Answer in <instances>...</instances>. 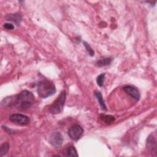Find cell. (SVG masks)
Masks as SVG:
<instances>
[{
    "mask_svg": "<svg viewBox=\"0 0 157 157\" xmlns=\"http://www.w3.org/2000/svg\"><path fill=\"white\" fill-rule=\"evenodd\" d=\"M34 101L33 94L28 91H21L17 97L14 102V105L20 110H24L30 108Z\"/></svg>",
    "mask_w": 157,
    "mask_h": 157,
    "instance_id": "6da1fadb",
    "label": "cell"
},
{
    "mask_svg": "<svg viewBox=\"0 0 157 157\" xmlns=\"http://www.w3.org/2000/svg\"><path fill=\"white\" fill-rule=\"evenodd\" d=\"M37 91L40 97L46 98L55 94L56 88L55 85L52 82L44 79L39 81L37 83Z\"/></svg>",
    "mask_w": 157,
    "mask_h": 157,
    "instance_id": "7a4b0ae2",
    "label": "cell"
},
{
    "mask_svg": "<svg viewBox=\"0 0 157 157\" xmlns=\"http://www.w3.org/2000/svg\"><path fill=\"white\" fill-rule=\"evenodd\" d=\"M66 92L62 91L55 101L50 105L49 110L52 114H58L61 113L64 108L66 101Z\"/></svg>",
    "mask_w": 157,
    "mask_h": 157,
    "instance_id": "3957f363",
    "label": "cell"
},
{
    "mask_svg": "<svg viewBox=\"0 0 157 157\" xmlns=\"http://www.w3.org/2000/svg\"><path fill=\"white\" fill-rule=\"evenodd\" d=\"M9 120L16 124L21 126L27 125L30 122V120L28 117L20 113H15L10 115Z\"/></svg>",
    "mask_w": 157,
    "mask_h": 157,
    "instance_id": "277c9868",
    "label": "cell"
},
{
    "mask_svg": "<svg viewBox=\"0 0 157 157\" xmlns=\"http://www.w3.org/2000/svg\"><path fill=\"white\" fill-rule=\"evenodd\" d=\"M83 133V129L78 124L72 125L69 128L67 131L68 136L71 139L74 140H78L82 137Z\"/></svg>",
    "mask_w": 157,
    "mask_h": 157,
    "instance_id": "5b68a950",
    "label": "cell"
},
{
    "mask_svg": "<svg viewBox=\"0 0 157 157\" xmlns=\"http://www.w3.org/2000/svg\"><path fill=\"white\" fill-rule=\"evenodd\" d=\"M49 142L51 145L55 147H59L61 146L63 142V137L59 132H53L49 139Z\"/></svg>",
    "mask_w": 157,
    "mask_h": 157,
    "instance_id": "8992f818",
    "label": "cell"
},
{
    "mask_svg": "<svg viewBox=\"0 0 157 157\" xmlns=\"http://www.w3.org/2000/svg\"><path fill=\"white\" fill-rule=\"evenodd\" d=\"M123 89L127 94H128L129 96L133 98L136 101L139 100L140 95L139 90L136 87L130 86V85H127L124 86Z\"/></svg>",
    "mask_w": 157,
    "mask_h": 157,
    "instance_id": "52a82bcc",
    "label": "cell"
},
{
    "mask_svg": "<svg viewBox=\"0 0 157 157\" xmlns=\"http://www.w3.org/2000/svg\"><path fill=\"white\" fill-rule=\"evenodd\" d=\"M5 18L7 20L13 21L17 25H19L22 20V16L18 13H10V14L6 15V16L5 17Z\"/></svg>",
    "mask_w": 157,
    "mask_h": 157,
    "instance_id": "ba28073f",
    "label": "cell"
},
{
    "mask_svg": "<svg viewBox=\"0 0 157 157\" xmlns=\"http://www.w3.org/2000/svg\"><path fill=\"white\" fill-rule=\"evenodd\" d=\"M156 140L155 137L151 134L148 136L147 140V147L151 151H154L156 153Z\"/></svg>",
    "mask_w": 157,
    "mask_h": 157,
    "instance_id": "9c48e42d",
    "label": "cell"
},
{
    "mask_svg": "<svg viewBox=\"0 0 157 157\" xmlns=\"http://www.w3.org/2000/svg\"><path fill=\"white\" fill-rule=\"evenodd\" d=\"M94 94H95V96L97 98V100L98 101L99 105H100L101 107L102 108V109L104 110H107V107H106L105 104L104 102V101L103 99V98H102V94L101 93V92L95 91Z\"/></svg>",
    "mask_w": 157,
    "mask_h": 157,
    "instance_id": "30bf717a",
    "label": "cell"
},
{
    "mask_svg": "<svg viewBox=\"0 0 157 157\" xmlns=\"http://www.w3.org/2000/svg\"><path fill=\"white\" fill-rule=\"evenodd\" d=\"M66 156H71V157H74V156H78V153L77 152L76 149L74 146H69L68 147L66 150Z\"/></svg>",
    "mask_w": 157,
    "mask_h": 157,
    "instance_id": "8fae6325",
    "label": "cell"
},
{
    "mask_svg": "<svg viewBox=\"0 0 157 157\" xmlns=\"http://www.w3.org/2000/svg\"><path fill=\"white\" fill-rule=\"evenodd\" d=\"M112 61V59L111 58H104L102 59H99L97 61V66L99 67H102L105 66L107 65H109Z\"/></svg>",
    "mask_w": 157,
    "mask_h": 157,
    "instance_id": "7c38bea8",
    "label": "cell"
},
{
    "mask_svg": "<svg viewBox=\"0 0 157 157\" xmlns=\"http://www.w3.org/2000/svg\"><path fill=\"white\" fill-rule=\"evenodd\" d=\"M101 118L106 123H111L115 120V117L110 115H101Z\"/></svg>",
    "mask_w": 157,
    "mask_h": 157,
    "instance_id": "4fadbf2b",
    "label": "cell"
},
{
    "mask_svg": "<svg viewBox=\"0 0 157 157\" xmlns=\"http://www.w3.org/2000/svg\"><path fill=\"white\" fill-rule=\"evenodd\" d=\"M9 144L7 142L2 144L0 147V156H2L6 155L9 149Z\"/></svg>",
    "mask_w": 157,
    "mask_h": 157,
    "instance_id": "5bb4252c",
    "label": "cell"
},
{
    "mask_svg": "<svg viewBox=\"0 0 157 157\" xmlns=\"http://www.w3.org/2000/svg\"><path fill=\"white\" fill-rule=\"evenodd\" d=\"M105 74L104 73H102V74H100L99 76H98V77L96 78L97 84L100 87H102L104 85V80H105Z\"/></svg>",
    "mask_w": 157,
    "mask_h": 157,
    "instance_id": "9a60e30c",
    "label": "cell"
},
{
    "mask_svg": "<svg viewBox=\"0 0 157 157\" xmlns=\"http://www.w3.org/2000/svg\"><path fill=\"white\" fill-rule=\"evenodd\" d=\"M83 44L84 45V47H85L86 48V50L88 52V54L90 56H93L94 55V50L92 49V48L91 47V46L85 41H83Z\"/></svg>",
    "mask_w": 157,
    "mask_h": 157,
    "instance_id": "2e32d148",
    "label": "cell"
},
{
    "mask_svg": "<svg viewBox=\"0 0 157 157\" xmlns=\"http://www.w3.org/2000/svg\"><path fill=\"white\" fill-rule=\"evenodd\" d=\"M4 28H6V29H9V30H11V29H13L14 28V26L11 24V23H4Z\"/></svg>",
    "mask_w": 157,
    "mask_h": 157,
    "instance_id": "e0dca14e",
    "label": "cell"
}]
</instances>
